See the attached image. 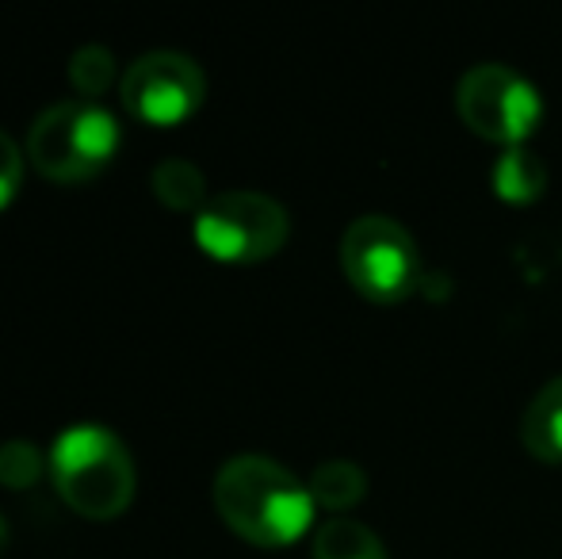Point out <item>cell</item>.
<instances>
[{"label": "cell", "mask_w": 562, "mask_h": 559, "mask_svg": "<svg viewBox=\"0 0 562 559\" xmlns=\"http://www.w3.org/2000/svg\"><path fill=\"white\" fill-rule=\"evenodd\" d=\"M215 510L241 540L288 548L311 529L314 494L280 460L260 452L229 456L215 476Z\"/></svg>", "instance_id": "1"}, {"label": "cell", "mask_w": 562, "mask_h": 559, "mask_svg": "<svg viewBox=\"0 0 562 559\" xmlns=\"http://www.w3.org/2000/svg\"><path fill=\"white\" fill-rule=\"evenodd\" d=\"M50 479L61 502L92 522H112L123 514L138 487V471L123 437L100 422H77L54 437Z\"/></svg>", "instance_id": "2"}, {"label": "cell", "mask_w": 562, "mask_h": 559, "mask_svg": "<svg viewBox=\"0 0 562 559\" xmlns=\"http://www.w3.org/2000/svg\"><path fill=\"white\" fill-rule=\"evenodd\" d=\"M119 123L89 100H61L46 108L27 131V157L46 180L81 185L104 172L119 149Z\"/></svg>", "instance_id": "3"}, {"label": "cell", "mask_w": 562, "mask_h": 559, "mask_svg": "<svg viewBox=\"0 0 562 559\" xmlns=\"http://www.w3.org/2000/svg\"><path fill=\"white\" fill-rule=\"evenodd\" d=\"M340 269L368 303L398 306L422 283V254L391 215H360L340 238Z\"/></svg>", "instance_id": "4"}, {"label": "cell", "mask_w": 562, "mask_h": 559, "mask_svg": "<svg viewBox=\"0 0 562 559\" xmlns=\"http://www.w3.org/2000/svg\"><path fill=\"white\" fill-rule=\"evenodd\" d=\"M195 246L226 265L268 261L288 246L291 219L283 203L265 192H218L192 219Z\"/></svg>", "instance_id": "5"}, {"label": "cell", "mask_w": 562, "mask_h": 559, "mask_svg": "<svg viewBox=\"0 0 562 559\" xmlns=\"http://www.w3.org/2000/svg\"><path fill=\"white\" fill-rule=\"evenodd\" d=\"M456 112L479 138L525 146L543 120V100L525 74L502 62H482L459 77Z\"/></svg>", "instance_id": "6"}, {"label": "cell", "mask_w": 562, "mask_h": 559, "mask_svg": "<svg viewBox=\"0 0 562 559\" xmlns=\"http://www.w3.org/2000/svg\"><path fill=\"white\" fill-rule=\"evenodd\" d=\"M119 100L134 120L154 123V127H177L203 108L207 77L192 54L149 51L126 66L119 81Z\"/></svg>", "instance_id": "7"}, {"label": "cell", "mask_w": 562, "mask_h": 559, "mask_svg": "<svg viewBox=\"0 0 562 559\" xmlns=\"http://www.w3.org/2000/svg\"><path fill=\"white\" fill-rule=\"evenodd\" d=\"M520 440L540 463H562V376L536 391L520 418Z\"/></svg>", "instance_id": "8"}, {"label": "cell", "mask_w": 562, "mask_h": 559, "mask_svg": "<svg viewBox=\"0 0 562 559\" xmlns=\"http://www.w3.org/2000/svg\"><path fill=\"white\" fill-rule=\"evenodd\" d=\"M490 185L505 203H532L548 188V165L528 146H505L490 165Z\"/></svg>", "instance_id": "9"}, {"label": "cell", "mask_w": 562, "mask_h": 559, "mask_svg": "<svg viewBox=\"0 0 562 559\" xmlns=\"http://www.w3.org/2000/svg\"><path fill=\"white\" fill-rule=\"evenodd\" d=\"M149 185H154V195L169 211H192L195 215V211L211 200L207 177L200 172V165L184 161V157H165V161H157Z\"/></svg>", "instance_id": "10"}, {"label": "cell", "mask_w": 562, "mask_h": 559, "mask_svg": "<svg viewBox=\"0 0 562 559\" xmlns=\"http://www.w3.org/2000/svg\"><path fill=\"white\" fill-rule=\"evenodd\" d=\"M314 559H386V548L363 522L329 517L314 533Z\"/></svg>", "instance_id": "11"}, {"label": "cell", "mask_w": 562, "mask_h": 559, "mask_svg": "<svg viewBox=\"0 0 562 559\" xmlns=\"http://www.w3.org/2000/svg\"><path fill=\"white\" fill-rule=\"evenodd\" d=\"M306 487H311V494H314V506H326L340 517V510H352L356 502L363 499L368 476H363V468L352 460H322Z\"/></svg>", "instance_id": "12"}, {"label": "cell", "mask_w": 562, "mask_h": 559, "mask_svg": "<svg viewBox=\"0 0 562 559\" xmlns=\"http://www.w3.org/2000/svg\"><path fill=\"white\" fill-rule=\"evenodd\" d=\"M69 85L81 92V100L97 104L115 85V54L100 43H89V46H81V51H74V58H69Z\"/></svg>", "instance_id": "13"}, {"label": "cell", "mask_w": 562, "mask_h": 559, "mask_svg": "<svg viewBox=\"0 0 562 559\" xmlns=\"http://www.w3.org/2000/svg\"><path fill=\"white\" fill-rule=\"evenodd\" d=\"M43 468H50V460L31 440H4L0 445V487H8V491L35 487L43 479Z\"/></svg>", "instance_id": "14"}, {"label": "cell", "mask_w": 562, "mask_h": 559, "mask_svg": "<svg viewBox=\"0 0 562 559\" xmlns=\"http://www.w3.org/2000/svg\"><path fill=\"white\" fill-rule=\"evenodd\" d=\"M23 185V154L8 131H0V211L15 200Z\"/></svg>", "instance_id": "15"}, {"label": "cell", "mask_w": 562, "mask_h": 559, "mask_svg": "<svg viewBox=\"0 0 562 559\" xmlns=\"http://www.w3.org/2000/svg\"><path fill=\"white\" fill-rule=\"evenodd\" d=\"M8 548V522H4V514H0V552Z\"/></svg>", "instance_id": "16"}]
</instances>
